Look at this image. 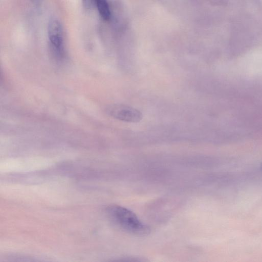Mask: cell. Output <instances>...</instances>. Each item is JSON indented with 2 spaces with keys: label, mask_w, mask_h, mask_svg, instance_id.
<instances>
[{
  "label": "cell",
  "mask_w": 262,
  "mask_h": 262,
  "mask_svg": "<svg viewBox=\"0 0 262 262\" xmlns=\"http://www.w3.org/2000/svg\"><path fill=\"white\" fill-rule=\"evenodd\" d=\"M111 219L121 229L135 235H145L149 228L129 209L118 205H112L106 208Z\"/></svg>",
  "instance_id": "1"
},
{
  "label": "cell",
  "mask_w": 262,
  "mask_h": 262,
  "mask_svg": "<svg viewBox=\"0 0 262 262\" xmlns=\"http://www.w3.org/2000/svg\"><path fill=\"white\" fill-rule=\"evenodd\" d=\"M48 36L53 54L58 58L64 56L63 31L62 25L56 19H51L48 25Z\"/></svg>",
  "instance_id": "2"
},
{
  "label": "cell",
  "mask_w": 262,
  "mask_h": 262,
  "mask_svg": "<svg viewBox=\"0 0 262 262\" xmlns=\"http://www.w3.org/2000/svg\"><path fill=\"white\" fill-rule=\"evenodd\" d=\"M106 112L111 117L127 122L137 123L143 118L139 110L127 104H112L107 107Z\"/></svg>",
  "instance_id": "3"
},
{
  "label": "cell",
  "mask_w": 262,
  "mask_h": 262,
  "mask_svg": "<svg viewBox=\"0 0 262 262\" xmlns=\"http://www.w3.org/2000/svg\"><path fill=\"white\" fill-rule=\"evenodd\" d=\"M96 8L103 20L105 21L111 20V11L107 0H96Z\"/></svg>",
  "instance_id": "4"
},
{
  "label": "cell",
  "mask_w": 262,
  "mask_h": 262,
  "mask_svg": "<svg viewBox=\"0 0 262 262\" xmlns=\"http://www.w3.org/2000/svg\"><path fill=\"white\" fill-rule=\"evenodd\" d=\"M96 0H82L83 7L87 11L96 8Z\"/></svg>",
  "instance_id": "5"
},
{
  "label": "cell",
  "mask_w": 262,
  "mask_h": 262,
  "mask_svg": "<svg viewBox=\"0 0 262 262\" xmlns=\"http://www.w3.org/2000/svg\"><path fill=\"white\" fill-rule=\"evenodd\" d=\"M33 2L38 3L39 0H32Z\"/></svg>",
  "instance_id": "6"
},
{
  "label": "cell",
  "mask_w": 262,
  "mask_h": 262,
  "mask_svg": "<svg viewBox=\"0 0 262 262\" xmlns=\"http://www.w3.org/2000/svg\"><path fill=\"white\" fill-rule=\"evenodd\" d=\"M260 169H261V170L262 171V162L260 164Z\"/></svg>",
  "instance_id": "7"
}]
</instances>
